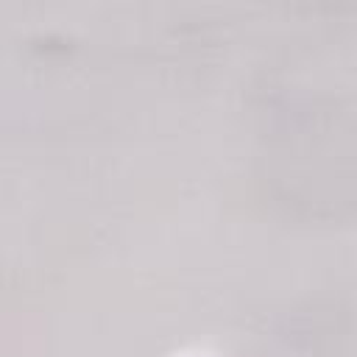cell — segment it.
<instances>
[{
	"mask_svg": "<svg viewBox=\"0 0 357 357\" xmlns=\"http://www.w3.org/2000/svg\"><path fill=\"white\" fill-rule=\"evenodd\" d=\"M170 357H226V354H220V351H212V349H201V346H192V349H181V351H176V354H170Z\"/></svg>",
	"mask_w": 357,
	"mask_h": 357,
	"instance_id": "6da1fadb",
	"label": "cell"
}]
</instances>
